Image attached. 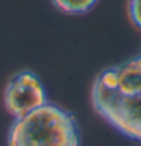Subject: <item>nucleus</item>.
I'll return each mask as SVG.
<instances>
[{
	"label": "nucleus",
	"mask_w": 141,
	"mask_h": 146,
	"mask_svg": "<svg viewBox=\"0 0 141 146\" xmlns=\"http://www.w3.org/2000/svg\"><path fill=\"white\" fill-rule=\"evenodd\" d=\"M91 105L118 132L141 141V53L99 73Z\"/></svg>",
	"instance_id": "f257e3e1"
},
{
	"label": "nucleus",
	"mask_w": 141,
	"mask_h": 146,
	"mask_svg": "<svg viewBox=\"0 0 141 146\" xmlns=\"http://www.w3.org/2000/svg\"><path fill=\"white\" fill-rule=\"evenodd\" d=\"M76 119L56 104L45 102L20 119L8 131V146H79Z\"/></svg>",
	"instance_id": "f03ea898"
},
{
	"label": "nucleus",
	"mask_w": 141,
	"mask_h": 146,
	"mask_svg": "<svg viewBox=\"0 0 141 146\" xmlns=\"http://www.w3.org/2000/svg\"><path fill=\"white\" fill-rule=\"evenodd\" d=\"M47 100L44 84L30 70H21L8 81L3 91L5 110L14 119H20L40 108Z\"/></svg>",
	"instance_id": "7ed1b4c3"
},
{
	"label": "nucleus",
	"mask_w": 141,
	"mask_h": 146,
	"mask_svg": "<svg viewBox=\"0 0 141 146\" xmlns=\"http://www.w3.org/2000/svg\"><path fill=\"white\" fill-rule=\"evenodd\" d=\"M99 0H52L53 6L59 12L68 14V15H80L86 14L96 6Z\"/></svg>",
	"instance_id": "20e7f679"
},
{
	"label": "nucleus",
	"mask_w": 141,
	"mask_h": 146,
	"mask_svg": "<svg viewBox=\"0 0 141 146\" xmlns=\"http://www.w3.org/2000/svg\"><path fill=\"white\" fill-rule=\"evenodd\" d=\"M127 12L130 21L141 31V0H127Z\"/></svg>",
	"instance_id": "39448f33"
}]
</instances>
